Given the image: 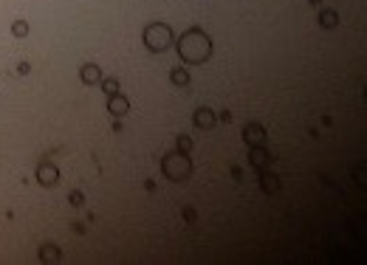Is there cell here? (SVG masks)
I'll return each instance as SVG.
<instances>
[{
    "label": "cell",
    "mask_w": 367,
    "mask_h": 265,
    "mask_svg": "<svg viewBox=\"0 0 367 265\" xmlns=\"http://www.w3.org/2000/svg\"><path fill=\"white\" fill-rule=\"evenodd\" d=\"M178 48V57H181L184 62H190V65H201V62H206L209 57H212V40H209L206 31L201 29H187L181 37H178V42H172Z\"/></svg>",
    "instance_id": "1"
},
{
    "label": "cell",
    "mask_w": 367,
    "mask_h": 265,
    "mask_svg": "<svg viewBox=\"0 0 367 265\" xmlns=\"http://www.w3.org/2000/svg\"><path fill=\"white\" fill-rule=\"evenodd\" d=\"M161 172L175 183H184L187 178L192 175V161H190V152H181V150H172L161 158Z\"/></svg>",
    "instance_id": "2"
},
{
    "label": "cell",
    "mask_w": 367,
    "mask_h": 265,
    "mask_svg": "<svg viewBox=\"0 0 367 265\" xmlns=\"http://www.w3.org/2000/svg\"><path fill=\"white\" fill-rule=\"evenodd\" d=\"M172 42H175V34L167 23H150L144 29V45L153 54H164L167 48H172Z\"/></svg>",
    "instance_id": "3"
},
{
    "label": "cell",
    "mask_w": 367,
    "mask_h": 265,
    "mask_svg": "<svg viewBox=\"0 0 367 265\" xmlns=\"http://www.w3.org/2000/svg\"><path fill=\"white\" fill-rule=\"evenodd\" d=\"M266 127L260 124V121H249V124L243 127V141L249 147H260V144H266Z\"/></svg>",
    "instance_id": "4"
},
{
    "label": "cell",
    "mask_w": 367,
    "mask_h": 265,
    "mask_svg": "<svg viewBox=\"0 0 367 265\" xmlns=\"http://www.w3.org/2000/svg\"><path fill=\"white\" fill-rule=\"evenodd\" d=\"M37 181L48 189L57 187V183H60V169H57V164H51V161L40 164V167H37Z\"/></svg>",
    "instance_id": "5"
},
{
    "label": "cell",
    "mask_w": 367,
    "mask_h": 265,
    "mask_svg": "<svg viewBox=\"0 0 367 265\" xmlns=\"http://www.w3.org/2000/svg\"><path fill=\"white\" fill-rule=\"evenodd\" d=\"M108 113H110V116H127V113H130V99L122 96V93H113V96H108Z\"/></svg>",
    "instance_id": "6"
},
{
    "label": "cell",
    "mask_w": 367,
    "mask_h": 265,
    "mask_svg": "<svg viewBox=\"0 0 367 265\" xmlns=\"http://www.w3.org/2000/svg\"><path fill=\"white\" fill-rule=\"evenodd\" d=\"M192 124H195L198 130H212L215 127V113L209 108H198L195 116H192Z\"/></svg>",
    "instance_id": "7"
},
{
    "label": "cell",
    "mask_w": 367,
    "mask_h": 265,
    "mask_svg": "<svg viewBox=\"0 0 367 265\" xmlns=\"http://www.w3.org/2000/svg\"><path fill=\"white\" fill-rule=\"evenodd\" d=\"M269 161H271V152L266 150L263 144H260V147H251V158H249V164H251L254 169H266V164H269Z\"/></svg>",
    "instance_id": "8"
},
{
    "label": "cell",
    "mask_w": 367,
    "mask_h": 265,
    "mask_svg": "<svg viewBox=\"0 0 367 265\" xmlns=\"http://www.w3.org/2000/svg\"><path fill=\"white\" fill-rule=\"evenodd\" d=\"M80 79L85 85H99V79H102V68L93 65V62H88V65L80 68Z\"/></svg>",
    "instance_id": "9"
},
{
    "label": "cell",
    "mask_w": 367,
    "mask_h": 265,
    "mask_svg": "<svg viewBox=\"0 0 367 265\" xmlns=\"http://www.w3.org/2000/svg\"><path fill=\"white\" fill-rule=\"evenodd\" d=\"M260 189H263V192H269V195L280 192V178H277V175H271V172H266V169H260Z\"/></svg>",
    "instance_id": "10"
},
{
    "label": "cell",
    "mask_w": 367,
    "mask_h": 265,
    "mask_svg": "<svg viewBox=\"0 0 367 265\" xmlns=\"http://www.w3.org/2000/svg\"><path fill=\"white\" fill-rule=\"evenodd\" d=\"M60 259H62V251L54 243H45V246L40 248V262H60Z\"/></svg>",
    "instance_id": "11"
},
{
    "label": "cell",
    "mask_w": 367,
    "mask_h": 265,
    "mask_svg": "<svg viewBox=\"0 0 367 265\" xmlns=\"http://www.w3.org/2000/svg\"><path fill=\"white\" fill-rule=\"evenodd\" d=\"M319 25H322V29H336L339 25L336 9H322V12H319Z\"/></svg>",
    "instance_id": "12"
},
{
    "label": "cell",
    "mask_w": 367,
    "mask_h": 265,
    "mask_svg": "<svg viewBox=\"0 0 367 265\" xmlns=\"http://www.w3.org/2000/svg\"><path fill=\"white\" fill-rule=\"evenodd\" d=\"M170 82L175 85V88H187V85H190V73L184 71V68H172L170 71Z\"/></svg>",
    "instance_id": "13"
},
{
    "label": "cell",
    "mask_w": 367,
    "mask_h": 265,
    "mask_svg": "<svg viewBox=\"0 0 367 265\" xmlns=\"http://www.w3.org/2000/svg\"><path fill=\"white\" fill-rule=\"evenodd\" d=\"M99 85H102V91L104 93H108V96H113V93H119V79H113V76H110V79H99Z\"/></svg>",
    "instance_id": "14"
},
{
    "label": "cell",
    "mask_w": 367,
    "mask_h": 265,
    "mask_svg": "<svg viewBox=\"0 0 367 265\" xmlns=\"http://www.w3.org/2000/svg\"><path fill=\"white\" fill-rule=\"evenodd\" d=\"M12 34L20 37V40L29 37V23H25V20H14V23H12Z\"/></svg>",
    "instance_id": "15"
},
{
    "label": "cell",
    "mask_w": 367,
    "mask_h": 265,
    "mask_svg": "<svg viewBox=\"0 0 367 265\" xmlns=\"http://www.w3.org/2000/svg\"><path fill=\"white\" fill-rule=\"evenodd\" d=\"M68 203H71L73 209H80V206H85V195H82L80 189H73V192L68 195Z\"/></svg>",
    "instance_id": "16"
},
{
    "label": "cell",
    "mask_w": 367,
    "mask_h": 265,
    "mask_svg": "<svg viewBox=\"0 0 367 265\" xmlns=\"http://www.w3.org/2000/svg\"><path fill=\"white\" fill-rule=\"evenodd\" d=\"M175 150L190 152L192 150V139H190V136H178V139H175Z\"/></svg>",
    "instance_id": "17"
},
{
    "label": "cell",
    "mask_w": 367,
    "mask_h": 265,
    "mask_svg": "<svg viewBox=\"0 0 367 265\" xmlns=\"http://www.w3.org/2000/svg\"><path fill=\"white\" fill-rule=\"evenodd\" d=\"M184 220H187V223H195V220H198L195 209H184Z\"/></svg>",
    "instance_id": "18"
},
{
    "label": "cell",
    "mask_w": 367,
    "mask_h": 265,
    "mask_svg": "<svg viewBox=\"0 0 367 265\" xmlns=\"http://www.w3.org/2000/svg\"><path fill=\"white\" fill-rule=\"evenodd\" d=\"M17 71H20V73H29V71H31V68H29V62H20V65H17Z\"/></svg>",
    "instance_id": "19"
},
{
    "label": "cell",
    "mask_w": 367,
    "mask_h": 265,
    "mask_svg": "<svg viewBox=\"0 0 367 265\" xmlns=\"http://www.w3.org/2000/svg\"><path fill=\"white\" fill-rule=\"evenodd\" d=\"M308 3H313V6H317V3H319V0H308Z\"/></svg>",
    "instance_id": "20"
}]
</instances>
